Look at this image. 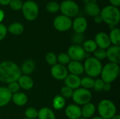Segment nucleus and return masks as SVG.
<instances>
[{
  "label": "nucleus",
  "mask_w": 120,
  "mask_h": 119,
  "mask_svg": "<svg viewBox=\"0 0 120 119\" xmlns=\"http://www.w3.org/2000/svg\"><path fill=\"white\" fill-rule=\"evenodd\" d=\"M82 48L86 53H92L97 49L98 47L94 40L89 39L84 42Z\"/></svg>",
  "instance_id": "obj_28"
},
{
  "label": "nucleus",
  "mask_w": 120,
  "mask_h": 119,
  "mask_svg": "<svg viewBox=\"0 0 120 119\" xmlns=\"http://www.w3.org/2000/svg\"><path fill=\"white\" fill-rule=\"evenodd\" d=\"M111 119H120V116L119 115H117V114H116L115 116H114Z\"/></svg>",
  "instance_id": "obj_46"
},
{
  "label": "nucleus",
  "mask_w": 120,
  "mask_h": 119,
  "mask_svg": "<svg viewBox=\"0 0 120 119\" xmlns=\"http://www.w3.org/2000/svg\"><path fill=\"white\" fill-rule=\"evenodd\" d=\"M98 112L103 119H111L117 114V107L112 101L105 99L98 103Z\"/></svg>",
  "instance_id": "obj_5"
},
{
  "label": "nucleus",
  "mask_w": 120,
  "mask_h": 119,
  "mask_svg": "<svg viewBox=\"0 0 120 119\" xmlns=\"http://www.w3.org/2000/svg\"><path fill=\"white\" fill-rule=\"evenodd\" d=\"M57 61L58 62V64H60L65 66L69 64V62L71 61V59L70 58L68 53H61L57 56Z\"/></svg>",
  "instance_id": "obj_31"
},
{
  "label": "nucleus",
  "mask_w": 120,
  "mask_h": 119,
  "mask_svg": "<svg viewBox=\"0 0 120 119\" xmlns=\"http://www.w3.org/2000/svg\"><path fill=\"white\" fill-rule=\"evenodd\" d=\"M64 81L66 86L74 90L81 86V79L79 76L71 74H68L66 78L64 79Z\"/></svg>",
  "instance_id": "obj_16"
},
{
  "label": "nucleus",
  "mask_w": 120,
  "mask_h": 119,
  "mask_svg": "<svg viewBox=\"0 0 120 119\" xmlns=\"http://www.w3.org/2000/svg\"><path fill=\"white\" fill-rule=\"evenodd\" d=\"M12 94L9 92L7 87H0V107L8 105L11 100Z\"/></svg>",
  "instance_id": "obj_20"
},
{
  "label": "nucleus",
  "mask_w": 120,
  "mask_h": 119,
  "mask_svg": "<svg viewBox=\"0 0 120 119\" xmlns=\"http://www.w3.org/2000/svg\"><path fill=\"white\" fill-rule=\"evenodd\" d=\"M72 20L63 15L56 16L53 22L54 28L58 32H67L72 28Z\"/></svg>",
  "instance_id": "obj_9"
},
{
  "label": "nucleus",
  "mask_w": 120,
  "mask_h": 119,
  "mask_svg": "<svg viewBox=\"0 0 120 119\" xmlns=\"http://www.w3.org/2000/svg\"><path fill=\"white\" fill-rule=\"evenodd\" d=\"M66 116L69 119H79L82 117L81 108L79 105L72 104L68 105L65 110Z\"/></svg>",
  "instance_id": "obj_15"
},
{
  "label": "nucleus",
  "mask_w": 120,
  "mask_h": 119,
  "mask_svg": "<svg viewBox=\"0 0 120 119\" xmlns=\"http://www.w3.org/2000/svg\"><path fill=\"white\" fill-rule=\"evenodd\" d=\"M106 58L110 62L119 65L120 63V46H110L106 49Z\"/></svg>",
  "instance_id": "obj_14"
},
{
  "label": "nucleus",
  "mask_w": 120,
  "mask_h": 119,
  "mask_svg": "<svg viewBox=\"0 0 120 119\" xmlns=\"http://www.w3.org/2000/svg\"><path fill=\"white\" fill-rule=\"evenodd\" d=\"M101 8L100 6L96 4H86L84 6V11L85 13L91 17H95L98 15H100L101 13Z\"/></svg>",
  "instance_id": "obj_23"
},
{
  "label": "nucleus",
  "mask_w": 120,
  "mask_h": 119,
  "mask_svg": "<svg viewBox=\"0 0 120 119\" xmlns=\"http://www.w3.org/2000/svg\"><path fill=\"white\" fill-rule=\"evenodd\" d=\"M11 100L13 102V103L15 105L22 107L27 104L28 98H27V96L26 95V94L19 91V92L12 95Z\"/></svg>",
  "instance_id": "obj_21"
},
{
  "label": "nucleus",
  "mask_w": 120,
  "mask_h": 119,
  "mask_svg": "<svg viewBox=\"0 0 120 119\" xmlns=\"http://www.w3.org/2000/svg\"><path fill=\"white\" fill-rule=\"evenodd\" d=\"M91 119H103L102 117H101L100 116H94V117H93Z\"/></svg>",
  "instance_id": "obj_47"
},
{
  "label": "nucleus",
  "mask_w": 120,
  "mask_h": 119,
  "mask_svg": "<svg viewBox=\"0 0 120 119\" xmlns=\"http://www.w3.org/2000/svg\"><path fill=\"white\" fill-rule=\"evenodd\" d=\"M120 73V66L119 65L108 62L104 67H103L101 76V79L104 83H111L117 78Z\"/></svg>",
  "instance_id": "obj_3"
},
{
  "label": "nucleus",
  "mask_w": 120,
  "mask_h": 119,
  "mask_svg": "<svg viewBox=\"0 0 120 119\" xmlns=\"http://www.w3.org/2000/svg\"><path fill=\"white\" fill-rule=\"evenodd\" d=\"M19 67L13 62L3 61L0 62V81L4 83H10L17 81L22 75Z\"/></svg>",
  "instance_id": "obj_1"
},
{
  "label": "nucleus",
  "mask_w": 120,
  "mask_h": 119,
  "mask_svg": "<svg viewBox=\"0 0 120 119\" xmlns=\"http://www.w3.org/2000/svg\"><path fill=\"white\" fill-rule=\"evenodd\" d=\"M100 15L107 25L111 27H115L120 22V11L119 8L111 5L106 6L101 10Z\"/></svg>",
  "instance_id": "obj_2"
},
{
  "label": "nucleus",
  "mask_w": 120,
  "mask_h": 119,
  "mask_svg": "<svg viewBox=\"0 0 120 119\" xmlns=\"http://www.w3.org/2000/svg\"><path fill=\"white\" fill-rule=\"evenodd\" d=\"M51 76L56 80L62 81L64 80L68 74V71L65 66L62 65L60 64H56L55 65L52 66L51 69Z\"/></svg>",
  "instance_id": "obj_11"
},
{
  "label": "nucleus",
  "mask_w": 120,
  "mask_h": 119,
  "mask_svg": "<svg viewBox=\"0 0 120 119\" xmlns=\"http://www.w3.org/2000/svg\"><path fill=\"white\" fill-rule=\"evenodd\" d=\"M74 90L71 89L70 88L65 86L63 87H62L61 90H60V95L64 97L65 99H68V98H70L72 96Z\"/></svg>",
  "instance_id": "obj_34"
},
{
  "label": "nucleus",
  "mask_w": 120,
  "mask_h": 119,
  "mask_svg": "<svg viewBox=\"0 0 120 119\" xmlns=\"http://www.w3.org/2000/svg\"><path fill=\"white\" fill-rule=\"evenodd\" d=\"M84 71L91 78H96L101 75V72L103 68L102 63L100 60H97L94 57H89L86 58L84 62Z\"/></svg>",
  "instance_id": "obj_4"
},
{
  "label": "nucleus",
  "mask_w": 120,
  "mask_h": 119,
  "mask_svg": "<svg viewBox=\"0 0 120 119\" xmlns=\"http://www.w3.org/2000/svg\"><path fill=\"white\" fill-rule=\"evenodd\" d=\"M7 88L9 90V92L13 95V94H15V93L19 92L20 87L18 81H13V82H11L8 84Z\"/></svg>",
  "instance_id": "obj_37"
},
{
  "label": "nucleus",
  "mask_w": 120,
  "mask_h": 119,
  "mask_svg": "<svg viewBox=\"0 0 120 119\" xmlns=\"http://www.w3.org/2000/svg\"><path fill=\"white\" fill-rule=\"evenodd\" d=\"M7 32L13 35H20L24 32V26L20 22H13L8 27Z\"/></svg>",
  "instance_id": "obj_25"
},
{
  "label": "nucleus",
  "mask_w": 120,
  "mask_h": 119,
  "mask_svg": "<svg viewBox=\"0 0 120 119\" xmlns=\"http://www.w3.org/2000/svg\"><path fill=\"white\" fill-rule=\"evenodd\" d=\"M23 2L21 0H11L8 4L9 7L15 11H20L22 9Z\"/></svg>",
  "instance_id": "obj_35"
},
{
  "label": "nucleus",
  "mask_w": 120,
  "mask_h": 119,
  "mask_svg": "<svg viewBox=\"0 0 120 119\" xmlns=\"http://www.w3.org/2000/svg\"><path fill=\"white\" fill-rule=\"evenodd\" d=\"M111 43L113 44V46H120V29L118 27H114L110 32V34L108 35Z\"/></svg>",
  "instance_id": "obj_26"
},
{
  "label": "nucleus",
  "mask_w": 120,
  "mask_h": 119,
  "mask_svg": "<svg viewBox=\"0 0 120 119\" xmlns=\"http://www.w3.org/2000/svg\"><path fill=\"white\" fill-rule=\"evenodd\" d=\"M22 13L25 19L28 21H33L39 15V8L38 4L32 0H27L22 4Z\"/></svg>",
  "instance_id": "obj_6"
},
{
  "label": "nucleus",
  "mask_w": 120,
  "mask_h": 119,
  "mask_svg": "<svg viewBox=\"0 0 120 119\" xmlns=\"http://www.w3.org/2000/svg\"><path fill=\"white\" fill-rule=\"evenodd\" d=\"M60 11L62 15L70 18L78 14L79 7L73 0H64L60 4Z\"/></svg>",
  "instance_id": "obj_8"
},
{
  "label": "nucleus",
  "mask_w": 120,
  "mask_h": 119,
  "mask_svg": "<svg viewBox=\"0 0 120 119\" xmlns=\"http://www.w3.org/2000/svg\"><path fill=\"white\" fill-rule=\"evenodd\" d=\"M46 9L50 13H56L60 11V4L54 1H49L46 6Z\"/></svg>",
  "instance_id": "obj_30"
},
{
  "label": "nucleus",
  "mask_w": 120,
  "mask_h": 119,
  "mask_svg": "<svg viewBox=\"0 0 120 119\" xmlns=\"http://www.w3.org/2000/svg\"><path fill=\"white\" fill-rule=\"evenodd\" d=\"M26 119V118H25V119Z\"/></svg>",
  "instance_id": "obj_49"
},
{
  "label": "nucleus",
  "mask_w": 120,
  "mask_h": 119,
  "mask_svg": "<svg viewBox=\"0 0 120 119\" xmlns=\"http://www.w3.org/2000/svg\"><path fill=\"white\" fill-rule=\"evenodd\" d=\"M84 119V118H82V117H81L80 119Z\"/></svg>",
  "instance_id": "obj_48"
},
{
  "label": "nucleus",
  "mask_w": 120,
  "mask_h": 119,
  "mask_svg": "<svg viewBox=\"0 0 120 119\" xmlns=\"http://www.w3.org/2000/svg\"><path fill=\"white\" fill-rule=\"evenodd\" d=\"M71 59L73 61L81 62L83 60L86 55V53L83 49L82 46L79 44H73L69 47L67 53Z\"/></svg>",
  "instance_id": "obj_10"
},
{
  "label": "nucleus",
  "mask_w": 120,
  "mask_h": 119,
  "mask_svg": "<svg viewBox=\"0 0 120 119\" xmlns=\"http://www.w3.org/2000/svg\"><path fill=\"white\" fill-rule=\"evenodd\" d=\"M17 81L20 88L27 90L32 89L34 86L33 79L28 75H21Z\"/></svg>",
  "instance_id": "obj_18"
},
{
  "label": "nucleus",
  "mask_w": 120,
  "mask_h": 119,
  "mask_svg": "<svg viewBox=\"0 0 120 119\" xmlns=\"http://www.w3.org/2000/svg\"><path fill=\"white\" fill-rule=\"evenodd\" d=\"M7 34V27L2 23H0V41L4 39Z\"/></svg>",
  "instance_id": "obj_39"
},
{
  "label": "nucleus",
  "mask_w": 120,
  "mask_h": 119,
  "mask_svg": "<svg viewBox=\"0 0 120 119\" xmlns=\"http://www.w3.org/2000/svg\"><path fill=\"white\" fill-rule=\"evenodd\" d=\"M94 58L98 60H102L106 58V50L97 48V49L94 52Z\"/></svg>",
  "instance_id": "obj_36"
},
{
  "label": "nucleus",
  "mask_w": 120,
  "mask_h": 119,
  "mask_svg": "<svg viewBox=\"0 0 120 119\" xmlns=\"http://www.w3.org/2000/svg\"><path fill=\"white\" fill-rule=\"evenodd\" d=\"M46 1H49V0H46Z\"/></svg>",
  "instance_id": "obj_50"
},
{
  "label": "nucleus",
  "mask_w": 120,
  "mask_h": 119,
  "mask_svg": "<svg viewBox=\"0 0 120 119\" xmlns=\"http://www.w3.org/2000/svg\"><path fill=\"white\" fill-rule=\"evenodd\" d=\"M52 105L56 110H61L65 105V99L61 95H56L53 99Z\"/></svg>",
  "instance_id": "obj_27"
},
{
  "label": "nucleus",
  "mask_w": 120,
  "mask_h": 119,
  "mask_svg": "<svg viewBox=\"0 0 120 119\" xmlns=\"http://www.w3.org/2000/svg\"><path fill=\"white\" fill-rule=\"evenodd\" d=\"M68 71L71 74L76 76H79L84 73V65L81 62L71 60L68 65Z\"/></svg>",
  "instance_id": "obj_17"
},
{
  "label": "nucleus",
  "mask_w": 120,
  "mask_h": 119,
  "mask_svg": "<svg viewBox=\"0 0 120 119\" xmlns=\"http://www.w3.org/2000/svg\"><path fill=\"white\" fill-rule=\"evenodd\" d=\"M35 69V63L32 60H26L24 61L20 68L21 73L24 74V75H30L31 74Z\"/></svg>",
  "instance_id": "obj_22"
},
{
  "label": "nucleus",
  "mask_w": 120,
  "mask_h": 119,
  "mask_svg": "<svg viewBox=\"0 0 120 119\" xmlns=\"http://www.w3.org/2000/svg\"><path fill=\"white\" fill-rule=\"evenodd\" d=\"M94 41L96 42L97 47L102 49L106 50L111 46V42L108 34L103 32H101L96 34L95 36Z\"/></svg>",
  "instance_id": "obj_13"
},
{
  "label": "nucleus",
  "mask_w": 120,
  "mask_h": 119,
  "mask_svg": "<svg viewBox=\"0 0 120 119\" xmlns=\"http://www.w3.org/2000/svg\"><path fill=\"white\" fill-rule=\"evenodd\" d=\"M37 118L39 119H56V115L51 109L43 107L38 111Z\"/></svg>",
  "instance_id": "obj_24"
},
{
  "label": "nucleus",
  "mask_w": 120,
  "mask_h": 119,
  "mask_svg": "<svg viewBox=\"0 0 120 119\" xmlns=\"http://www.w3.org/2000/svg\"><path fill=\"white\" fill-rule=\"evenodd\" d=\"M11 0H0V4L1 6H8Z\"/></svg>",
  "instance_id": "obj_43"
},
{
  "label": "nucleus",
  "mask_w": 120,
  "mask_h": 119,
  "mask_svg": "<svg viewBox=\"0 0 120 119\" xmlns=\"http://www.w3.org/2000/svg\"><path fill=\"white\" fill-rule=\"evenodd\" d=\"M94 84V80L93 78L89 76H85L81 79V86L83 88L89 90L93 88Z\"/></svg>",
  "instance_id": "obj_29"
},
{
  "label": "nucleus",
  "mask_w": 120,
  "mask_h": 119,
  "mask_svg": "<svg viewBox=\"0 0 120 119\" xmlns=\"http://www.w3.org/2000/svg\"><path fill=\"white\" fill-rule=\"evenodd\" d=\"M110 84H111V83H105L103 90H105V91H106V92L110 91V90H111V88H112Z\"/></svg>",
  "instance_id": "obj_42"
},
{
  "label": "nucleus",
  "mask_w": 120,
  "mask_h": 119,
  "mask_svg": "<svg viewBox=\"0 0 120 119\" xmlns=\"http://www.w3.org/2000/svg\"><path fill=\"white\" fill-rule=\"evenodd\" d=\"M72 98L77 105H84L91 102L92 100V93L89 90L79 88L74 90Z\"/></svg>",
  "instance_id": "obj_7"
},
{
  "label": "nucleus",
  "mask_w": 120,
  "mask_h": 119,
  "mask_svg": "<svg viewBox=\"0 0 120 119\" xmlns=\"http://www.w3.org/2000/svg\"><path fill=\"white\" fill-rule=\"evenodd\" d=\"M96 106L93 103L89 102L83 105V107L81 108L82 116V118L86 119L92 118V116L96 113Z\"/></svg>",
  "instance_id": "obj_19"
},
{
  "label": "nucleus",
  "mask_w": 120,
  "mask_h": 119,
  "mask_svg": "<svg viewBox=\"0 0 120 119\" xmlns=\"http://www.w3.org/2000/svg\"><path fill=\"white\" fill-rule=\"evenodd\" d=\"M4 16H5V13H4V11L0 8V23H1V22L3 21L4 18Z\"/></svg>",
  "instance_id": "obj_44"
},
{
  "label": "nucleus",
  "mask_w": 120,
  "mask_h": 119,
  "mask_svg": "<svg viewBox=\"0 0 120 119\" xmlns=\"http://www.w3.org/2000/svg\"><path fill=\"white\" fill-rule=\"evenodd\" d=\"M109 1L111 4V6L119 8V6H120V0H109Z\"/></svg>",
  "instance_id": "obj_40"
},
{
  "label": "nucleus",
  "mask_w": 120,
  "mask_h": 119,
  "mask_svg": "<svg viewBox=\"0 0 120 119\" xmlns=\"http://www.w3.org/2000/svg\"><path fill=\"white\" fill-rule=\"evenodd\" d=\"M45 60L47 62V64H49L51 66H53L56 64L58 63L57 61V55L53 53V52H49L46 56H45Z\"/></svg>",
  "instance_id": "obj_33"
},
{
  "label": "nucleus",
  "mask_w": 120,
  "mask_h": 119,
  "mask_svg": "<svg viewBox=\"0 0 120 119\" xmlns=\"http://www.w3.org/2000/svg\"><path fill=\"white\" fill-rule=\"evenodd\" d=\"M94 22L96 24H101L103 22V19H102L101 15H98L94 17Z\"/></svg>",
  "instance_id": "obj_41"
},
{
  "label": "nucleus",
  "mask_w": 120,
  "mask_h": 119,
  "mask_svg": "<svg viewBox=\"0 0 120 119\" xmlns=\"http://www.w3.org/2000/svg\"><path fill=\"white\" fill-rule=\"evenodd\" d=\"M88 22L84 17L79 16L72 22V27L76 34H82L87 29Z\"/></svg>",
  "instance_id": "obj_12"
},
{
  "label": "nucleus",
  "mask_w": 120,
  "mask_h": 119,
  "mask_svg": "<svg viewBox=\"0 0 120 119\" xmlns=\"http://www.w3.org/2000/svg\"><path fill=\"white\" fill-rule=\"evenodd\" d=\"M84 3L86 4H96V0H83Z\"/></svg>",
  "instance_id": "obj_45"
},
{
  "label": "nucleus",
  "mask_w": 120,
  "mask_h": 119,
  "mask_svg": "<svg viewBox=\"0 0 120 119\" xmlns=\"http://www.w3.org/2000/svg\"><path fill=\"white\" fill-rule=\"evenodd\" d=\"M25 116L26 119H35L38 116V110L34 107H28L25 111Z\"/></svg>",
  "instance_id": "obj_32"
},
{
  "label": "nucleus",
  "mask_w": 120,
  "mask_h": 119,
  "mask_svg": "<svg viewBox=\"0 0 120 119\" xmlns=\"http://www.w3.org/2000/svg\"><path fill=\"white\" fill-rule=\"evenodd\" d=\"M105 83L103 81V80L101 79H98L94 80V87L93 88L98 92L102 91L103 89V86H104Z\"/></svg>",
  "instance_id": "obj_38"
}]
</instances>
